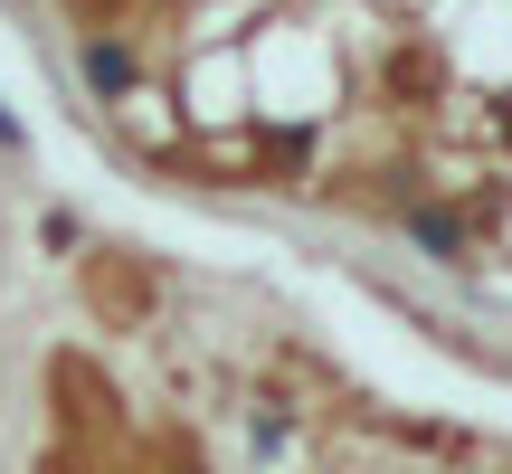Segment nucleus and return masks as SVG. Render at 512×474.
I'll list each match as a JSON object with an SVG mask.
<instances>
[{"mask_svg": "<svg viewBox=\"0 0 512 474\" xmlns=\"http://www.w3.org/2000/svg\"><path fill=\"white\" fill-rule=\"evenodd\" d=\"M503 133H512V95H503Z\"/></svg>", "mask_w": 512, "mask_h": 474, "instance_id": "f257e3e1", "label": "nucleus"}]
</instances>
